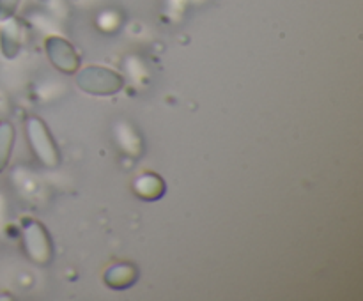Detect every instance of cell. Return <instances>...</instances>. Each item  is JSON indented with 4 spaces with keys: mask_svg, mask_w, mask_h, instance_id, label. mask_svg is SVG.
I'll return each instance as SVG.
<instances>
[{
    "mask_svg": "<svg viewBox=\"0 0 363 301\" xmlns=\"http://www.w3.org/2000/svg\"><path fill=\"white\" fill-rule=\"evenodd\" d=\"M77 85L92 96H113L124 87V78L117 71L101 66L84 67L77 74Z\"/></svg>",
    "mask_w": 363,
    "mask_h": 301,
    "instance_id": "cell-1",
    "label": "cell"
},
{
    "mask_svg": "<svg viewBox=\"0 0 363 301\" xmlns=\"http://www.w3.org/2000/svg\"><path fill=\"white\" fill-rule=\"evenodd\" d=\"M25 131H27L28 144H30L35 158L48 169L59 165L60 152L53 142L48 126L39 117H28L27 123H25Z\"/></svg>",
    "mask_w": 363,
    "mask_h": 301,
    "instance_id": "cell-2",
    "label": "cell"
},
{
    "mask_svg": "<svg viewBox=\"0 0 363 301\" xmlns=\"http://www.w3.org/2000/svg\"><path fill=\"white\" fill-rule=\"evenodd\" d=\"M23 246L28 257L38 264L45 266L52 261V241L45 225L35 220H25Z\"/></svg>",
    "mask_w": 363,
    "mask_h": 301,
    "instance_id": "cell-3",
    "label": "cell"
},
{
    "mask_svg": "<svg viewBox=\"0 0 363 301\" xmlns=\"http://www.w3.org/2000/svg\"><path fill=\"white\" fill-rule=\"evenodd\" d=\"M45 50L53 66L62 73H77L80 67V55L73 48V45L64 38H59V35L48 38L45 41Z\"/></svg>",
    "mask_w": 363,
    "mask_h": 301,
    "instance_id": "cell-4",
    "label": "cell"
},
{
    "mask_svg": "<svg viewBox=\"0 0 363 301\" xmlns=\"http://www.w3.org/2000/svg\"><path fill=\"white\" fill-rule=\"evenodd\" d=\"M23 46V28L21 23L14 18L6 21V25L0 30V50L6 59H14L21 52Z\"/></svg>",
    "mask_w": 363,
    "mask_h": 301,
    "instance_id": "cell-5",
    "label": "cell"
},
{
    "mask_svg": "<svg viewBox=\"0 0 363 301\" xmlns=\"http://www.w3.org/2000/svg\"><path fill=\"white\" fill-rule=\"evenodd\" d=\"M137 276L138 271L135 266L121 262V264H113L106 269L105 282L112 289H128V287L137 282Z\"/></svg>",
    "mask_w": 363,
    "mask_h": 301,
    "instance_id": "cell-6",
    "label": "cell"
},
{
    "mask_svg": "<svg viewBox=\"0 0 363 301\" xmlns=\"http://www.w3.org/2000/svg\"><path fill=\"white\" fill-rule=\"evenodd\" d=\"M135 190H137V193L140 197L147 198V200H155V198L162 197L165 186H163V181L158 176H155V174H144L135 183Z\"/></svg>",
    "mask_w": 363,
    "mask_h": 301,
    "instance_id": "cell-7",
    "label": "cell"
},
{
    "mask_svg": "<svg viewBox=\"0 0 363 301\" xmlns=\"http://www.w3.org/2000/svg\"><path fill=\"white\" fill-rule=\"evenodd\" d=\"M14 145V127L13 124L2 120L0 123V174L7 169Z\"/></svg>",
    "mask_w": 363,
    "mask_h": 301,
    "instance_id": "cell-8",
    "label": "cell"
},
{
    "mask_svg": "<svg viewBox=\"0 0 363 301\" xmlns=\"http://www.w3.org/2000/svg\"><path fill=\"white\" fill-rule=\"evenodd\" d=\"M119 130H121V133H119L121 145H123V147L130 152V142H131L135 152H137V154H140V138H138V135L135 133L130 126H126V124H121Z\"/></svg>",
    "mask_w": 363,
    "mask_h": 301,
    "instance_id": "cell-9",
    "label": "cell"
},
{
    "mask_svg": "<svg viewBox=\"0 0 363 301\" xmlns=\"http://www.w3.org/2000/svg\"><path fill=\"white\" fill-rule=\"evenodd\" d=\"M20 0H0V21H7L14 16Z\"/></svg>",
    "mask_w": 363,
    "mask_h": 301,
    "instance_id": "cell-10",
    "label": "cell"
}]
</instances>
